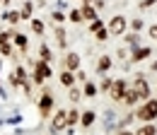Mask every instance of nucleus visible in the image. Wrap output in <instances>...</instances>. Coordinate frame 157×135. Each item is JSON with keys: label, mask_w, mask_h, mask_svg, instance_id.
Instances as JSON below:
<instances>
[{"label": "nucleus", "mask_w": 157, "mask_h": 135, "mask_svg": "<svg viewBox=\"0 0 157 135\" xmlns=\"http://www.w3.org/2000/svg\"><path fill=\"white\" fill-rule=\"evenodd\" d=\"M136 116L140 121H155L157 118V99H147V101L136 111Z\"/></svg>", "instance_id": "1"}, {"label": "nucleus", "mask_w": 157, "mask_h": 135, "mask_svg": "<svg viewBox=\"0 0 157 135\" xmlns=\"http://www.w3.org/2000/svg\"><path fill=\"white\" fill-rule=\"evenodd\" d=\"M133 92H136L138 99H150V84H147L143 77H138L136 84H133Z\"/></svg>", "instance_id": "2"}, {"label": "nucleus", "mask_w": 157, "mask_h": 135, "mask_svg": "<svg viewBox=\"0 0 157 135\" xmlns=\"http://www.w3.org/2000/svg\"><path fill=\"white\" fill-rule=\"evenodd\" d=\"M44 77H51V68H48V63H46V60H39V63H36V70H34V80H36V82H44Z\"/></svg>", "instance_id": "3"}, {"label": "nucleus", "mask_w": 157, "mask_h": 135, "mask_svg": "<svg viewBox=\"0 0 157 135\" xmlns=\"http://www.w3.org/2000/svg\"><path fill=\"white\" fill-rule=\"evenodd\" d=\"M109 32H111V34H123V32H126V17L116 15V17L109 22Z\"/></svg>", "instance_id": "4"}, {"label": "nucleus", "mask_w": 157, "mask_h": 135, "mask_svg": "<svg viewBox=\"0 0 157 135\" xmlns=\"http://www.w3.org/2000/svg\"><path fill=\"white\" fill-rule=\"evenodd\" d=\"M111 96L114 99H123V94H126V80H116V82H111Z\"/></svg>", "instance_id": "5"}, {"label": "nucleus", "mask_w": 157, "mask_h": 135, "mask_svg": "<svg viewBox=\"0 0 157 135\" xmlns=\"http://www.w3.org/2000/svg\"><path fill=\"white\" fill-rule=\"evenodd\" d=\"M51 106H53V96H51V94H44L39 99V111H41V116H48V114H51Z\"/></svg>", "instance_id": "6"}, {"label": "nucleus", "mask_w": 157, "mask_h": 135, "mask_svg": "<svg viewBox=\"0 0 157 135\" xmlns=\"http://www.w3.org/2000/svg\"><path fill=\"white\" fill-rule=\"evenodd\" d=\"M90 29H92V32L97 34V39H99V41H104V39L109 36V29H106V27H104V24H101L99 19H94V22H92V27H90Z\"/></svg>", "instance_id": "7"}, {"label": "nucleus", "mask_w": 157, "mask_h": 135, "mask_svg": "<svg viewBox=\"0 0 157 135\" xmlns=\"http://www.w3.org/2000/svg\"><path fill=\"white\" fill-rule=\"evenodd\" d=\"M65 68H68L70 73H78V68H80V56L78 53H68V56H65Z\"/></svg>", "instance_id": "8"}, {"label": "nucleus", "mask_w": 157, "mask_h": 135, "mask_svg": "<svg viewBox=\"0 0 157 135\" xmlns=\"http://www.w3.org/2000/svg\"><path fill=\"white\" fill-rule=\"evenodd\" d=\"M65 126H68V123H65V111H58V114L53 116V128H56V130H63Z\"/></svg>", "instance_id": "9"}, {"label": "nucleus", "mask_w": 157, "mask_h": 135, "mask_svg": "<svg viewBox=\"0 0 157 135\" xmlns=\"http://www.w3.org/2000/svg\"><path fill=\"white\" fill-rule=\"evenodd\" d=\"M80 12H82V17H85V19H90V22H94V19H97V10H94L92 5H85V7L80 10Z\"/></svg>", "instance_id": "10"}, {"label": "nucleus", "mask_w": 157, "mask_h": 135, "mask_svg": "<svg viewBox=\"0 0 157 135\" xmlns=\"http://www.w3.org/2000/svg\"><path fill=\"white\" fill-rule=\"evenodd\" d=\"M80 123H82V128H90V126L94 123V111H85L82 118H80Z\"/></svg>", "instance_id": "11"}, {"label": "nucleus", "mask_w": 157, "mask_h": 135, "mask_svg": "<svg viewBox=\"0 0 157 135\" xmlns=\"http://www.w3.org/2000/svg\"><path fill=\"white\" fill-rule=\"evenodd\" d=\"M109 68H111V58L101 56V58H99V63H97V70H99V73H106Z\"/></svg>", "instance_id": "12"}, {"label": "nucleus", "mask_w": 157, "mask_h": 135, "mask_svg": "<svg viewBox=\"0 0 157 135\" xmlns=\"http://www.w3.org/2000/svg\"><path fill=\"white\" fill-rule=\"evenodd\" d=\"M60 82H63L65 87H73V82H75L73 73H70V70H68V73H60Z\"/></svg>", "instance_id": "13"}, {"label": "nucleus", "mask_w": 157, "mask_h": 135, "mask_svg": "<svg viewBox=\"0 0 157 135\" xmlns=\"http://www.w3.org/2000/svg\"><path fill=\"white\" fill-rule=\"evenodd\" d=\"M65 123H68V126H75V123H78V111H75V109H70V111L65 114Z\"/></svg>", "instance_id": "14"}, {"label": "nucleus", "mask_w": 157, "mask_h": 135, "mask_svg": "<svg viewBox=\"0 0 157 135\" xmlns=\"http://www.w3.org/2000/svg\"><path fill=\"white\" fill-rule=\"evenodd\" d=\"M150 56V48H138V51H133V60H143V58Z\"/></svg>", "instance_id": "15"}, {"label": "nucleus", "mask_w": 157, "mask_h": 135, "mask_svg": "<svg viewBox=\"0 0 157 135\" xmlns=\"http://www.w3.org/2000/svg\"><path fill=\"white\" fill-rule=\"evenodd\" d=\"M123 101H126L128 106H133V104H136V101H138L136 92H133V89H131V92H126V94H123Z\"/></svg>", "instance_id": "16"}, {"label": "nucleus", "mask_w": 157, "mask_h": 135, "mask_svg": "<svg viewBox=\"0 0 157 135\" xmlns=\"http://www.w3.org/2000/svg\"><path fill=\"white\" fill-rule=\"evenodd\" d=\"M136 135H155V126H143L136 130Z\"/></svg>", "instance_id": "17"}, {"label": "nucleus", "mask_w": 157, "mask_h": 135, "mask_svg": "<svg viewBox=\"0 0 157 135\" xmlns=\"http://www.w3.org/2000/svg\"><path fill=\"white\" fill-rule=\"evenodd\" d=\"M0 53H2V56H10V53H12L10 41H0Z\"/></svg>", "instance_id": "18"}, {"label": "nucleus", "mask_w": 157, "mask_h": 135, "mask_svg": "<svg viewBox=\"0 0 157 135\" xmlns=\"http://www.w3.org/2000/svg\"><path fill=\"white\" fill-rule=\"evenodd\" d=\"M32 10H34V7H32V2H27V5H24V7H22L20 17H24V19H29V17H32Z\"/></svg>", "instance_id": "19"}, {"label": "nucleus", "mask_w": 157, "mask_h": 135, "mask_svg": "<svg viewBox=\"0 0 157 135\" xmlns=\"http://www.w3.org/2000/svg\"><path fill=\"white\" fill-rule=\"evenodd\" d=\"M15 43H17L22 51H24V48H27V36H22V34H15Z\"/></svg>", "instance_id": "20"}, {"label": "nucleus", "mask_w": 157, "mask_h": 135, "mask_svg": "<svg viewBox=\"0 0 157 135\" xmlns=\"http://www.w3.org/2000/svg\"><path fill=\"white\" fill-rule=\"evenodd\" d=\"M32 29H34L36 34H41V32H44V22H41V19H34V22H32Z\"/></svg>", "instance_id": "21"}, {"label": "nucleus", "mask_w": 157, "mask_h": 135, "mask_svg": "<svg viewBox=\"0 0 157 135\" xmlns=\"http://www.w3.org/2000/svg\"><path fill=\"white\" fill-rule=\"evenodd\" d=\"M85 94H87V96H94V94H97V87H94V84H85Z\"/></svg>", "instance_id": "22"}, {"label": "nucleus", "mask_w": 157, "mask_h": 135, "mask_svg": "<svg viewBox=\"0 0 157 135\" xmlns=\"http://www.w3.org/2000/svg\"><path fill=\"white\" fill-rule=\"evenodd\" d=\"M20 12H7V22H12V24H15V22H20Z\"/></svg>", "instance_id": "23"}, {"label": "nucleus", "mask_w": 157, "mask_h": 135, "mask_svg": "<svg viewBox=\"0 0 157 135\" xmlns=\"http://www.w3.org/2000/svg\"><path fill=\"white\" fill-rule=\"evenodd\" d=\"M70 19H73V22H80V19H82V12H80V10H73V12H70Z\"/></svg>", "instance_id": "24"}, {"label": "nucleus", "mask_w": 157, "mask_h": 135, "mask_svg": "<svg viewBox=\"0 0 157 135\" xmlns=\"http://www.w3.org/2000/svg\"><path fill=\"white\" fill-rule=\"evenodd\" d=\"M48 58H51V51L44 46V48H41V60H46V63H48Z\"/></svg>", "instance_id": "25"}, {"label": "nucleus", "mask_w": 157, "mask_h": 135, "mask_svg": "<svg viewBox=\"0 0 157 135\" xmlns=\"http://www.w3.org/2000/svg\"><path fill=\"white\" fill-rule=\"evenodd\" d=\"M70 99L78 101V99H80V89H70Z\"/></svg>", "instance_id": "26"}, {"label": "nucleus", "mask_w": 157, "mask_h": 135, "mask_svg": "<svg viewBox=\"0 0 157 135\" xmlns=\"http://www.w3.org/2000/svg\"><path fill=\"white\" fill-rule=\"evenodd\" d=\"M101 89H106V92H109V89H111V80H104V82H101Z\"/></svg>", "instance_id": "27"}, {"label": "nucleus", "mask_w": 157, "mask_h": 135, "mask_svg": "<svg viewBox=\"0 0 157 135\" xmlns=\"http://www.w3.org/2000/svg\"><path fill=\"white\" fill-rule=\"evenodd\" d=\"M150 36L157 39V24H152V27H150Z\"/></svg>", "instance_id": "28"}, {"label": "nucleus", "mask_w": 157, "mask_h": 135, "mask_svg": "<svg viewBox=\"0 0 157 135\" xmlns=\"http://www.w3.org/2000/svg\"><path fill=\"white\" fill-rule=\"evenodd\" d=\"M118 135H133V133H128V130H121V133H118Z\"/></svg>", "instance_id": "29"}, {"label": "nucleus", "mask_w": 157, "mask_h": 135, "mask_svg": "<svg viewBox=\"0 0 157 135\" xmlns=\"http://www.w3.org/2000/svg\"><path fill=\"white\" fill-rule=\"evenodd\" d=\"M85 2H90V0H85Z\"/></svg>", "instance_id": "30"}]
</instances>
